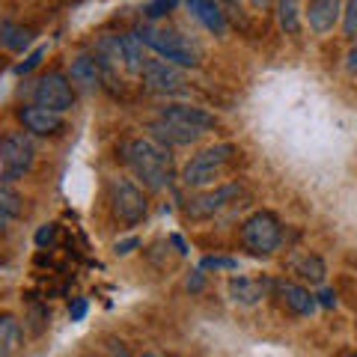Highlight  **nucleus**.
<instances>
[{
	"label": "nucleus",
	"mask_w": 357,
	"mask_h": 357,
	"mask_svg": "<svg viewBox=\"0 0 357 357\" xmlns=\"http://www.w3.org/2000/svg\"><path fill=\"white\" fill-rule=\"evenodd\" d=\"M274 292H277V298H280V304H283L289 312H295V316H312V312H316V307H319V301L310 295V289L298 286V283L277 280V283H274Z\"/></svg>",
	"instance_id": "nucleus-12"
},
{
	"label": "nucleus",
	"mask_w": 357,
	"mask_h": 357,
	"mask_svg": "<svg viewBox=\"0 0 357 357\" xmlns=\"http://www.w3.org/2000/svg\"><path fill=\"white\" fill-rule=\"evenodd\" d=\"M244 194V188L241 182H229V185H220L215 188V191H206V194H197L188 199V206H185V215L191 218V220H208V218H215L220 215L223 208H229L236 199Z\"/></svg>",
	"instance_id": "nucleus-8"
},
{
	"label": "nucleus",
	"mask_w": 357,
	"mask_h": 357,
	"mask_svg": "<svg viewBox=\"0 0 357 357\" xmlns=\"http://www.w3.org/2000/svg\"><path fill=\"white\" fill-rule=\"evenodd\" d=\"M119 45H122V69L131 72V75H140L143 63H146L140 33H126V36H119Z\"/></svg>",
	"instance_id": "nucleus-18"
},
{
	"label": "nucleus",
	"mask_w": 357,
	"mask_h": 357,
	"mask_svg": "<svg viewBox=\"0 0 357 357\" xmlns=\"http://www.w3.org/2000/svg\"><path fill=\"white\" fill-rule=\"evenodd\" d=\"M143 86L158 96H182L185 93V75L167 60H146L140 69Z\"/></svg>",
	"instance_id": "nucleus-9"
},
{
	"label": "nucleus",
	"mask_w": 357,
	"mask_h": 357,
	"mask_svg": "<svg viewBox=\"0 0 357 357\" xmlns=\"http://www.w3.org/2000/svg\"><path fill=\"white\" fill-rule=\"evenodd\" d=\"M236 155H238V149L232 146V143H218V146H208L199 155H194V158L185 164V170H182L185 188H208V185H215L218 178L227 176L229 164L236 161Z\"/></svg>",
	"instance_id": "nucleus-2"
},
{
	"label": "nucleus",
	"mask_w": 357,
	"mask_h": 357,
	"mask_svg": "<svg viewBox=\"0 0 357 357\" xmlns=\"http://www.w3.org/2000/svg\"><path fill=\"white\" fill-rule=\"evenodd\" d=\"M143 357H164V354H158V351H146V354H143Z\"/></svg>",
	"instance_id": "nucleus-35"
},
{
	"label": "nucleus",
	"mask_w": 357,
	"mask_h": 357,
	"mask_svg": "<svg viewBox=\"0 0 357 357\" xmlns=\"http://www.w3.org/2000/svg\"><path fill=\"white\" fill-rule=\"evenodd\" d=\"M69 81L72 86L84 89V93H93L102 81V69H98L96 57H89V54H81V57L72 60V69H69Z\"/></svg>",
	"instance_id": "nucleus-16"
},
{
	"label": "nucleus",
	"mask_w": 357,
	"mask_h": 357,
	"mask_svg": "<svg viewBox=\"0 0 357 357\" xmlns=\"http://www.w3.org/2000/svg\"><path fill=\"white\" fill-rule=\"evenodd\" d=\"M21 211H24V199L9 182H0V232L13 223Z\"/></svg>",
	"instance_id": "nucleus-19"
},
{
	"label": "nucleus",
	"mask_w": 357,
	"mask_h": 357,
	"mask_svg": "<svg viewBox=\"0 0 357 357\" xmlns=\"http://www.w3.org/2000/svg\"><path fill=\"white\" fill-rule=\"evenodd\" d=\"M107 194H110V211L122 220V223H128V227H134V223H140L143 218H146V194H143V188L140 185H134L131 178H110V185H107Z\"/></svg>",
	"instance_id": "nucleus-6"
},
{
	"label": "nucleus",
	"mask_w": 357,
	"mask_h": 357,
	"mask_svg": "<svg viewBox=\"0 0 357 357\" xmlns=\"http://www.w3.org/2000/svg\"><path fill=\"white\" fill-rule=\"evenodd\" d=\"M33 102L48 107V110H57V114H66L69 107H75V86L66 75L48 72L33 86Z\"/></svg>",
	"instance_id": "nucleus-7"
},
{
	"label": "nucleus",
	"mask_w": 357,
	"mask_h": 357,
	"mask_svg": "<svg viewBox=\"0 0 357 357\" xmlns=\"http://www.w3.org/2000/svg\"><path fill=\"white\" fill-rule=\"evenodd\" d=\"M57 241V223H45V227L36 232V244L39 248H51Z\"/></svg>",
	"instance_id": "nucleus-26"
},
{
	"label": "nucleus",
	"mask_w": 357,
	"mask_h": 357,
	"mask_svg": "<svg viewBox=\"0 0 357 357\" xmlns=\"http://www.w3.org/2000/svg\"><path fill=\"white\" fill-rule=\"evenodd\" d=\"M33 164H36V146H33L30 134L6 131L0 137V176L13 182V178L30 173Z\"/></svg>",
	"instance_id": "nucleus-5"
},
{
	"label": "nucleus",
	"mask_w": 357,
	"mask_h": 357,
	"mask_svg": "<svg viewBox=\"0 0 357 357\" xmlns=\"http://www.w3.org/2000/svg\"><path fill=\"white\" fill-rule=\"evenodd\" d=\"M188 289H194V292H199V289H203V274H197L194 280H188Z\"/></svg>",
	"instance_id": "nucleus-32"
},
{
	"label": "nucleus",
	"mask_w": 357,
	"mask_h": 357,
	"mask_svg": "<svg viewBox=\"0 0 357 357\" xmlns=\"http://www.w3.org/2000/svg\"><path fill=\"white\" fill-rule=\"evenodd\" d=\"M122 161L149 191H161L173 182V155L155 137H134L122 146Z\"/></svg>",
	"instance_id": "nucleus-1"
},
{
	"label": "nucleus",
	"mask_w": 357,
	"mask_h": 357,
	"mask_svg": "<svg viewBox=\"0 0 357 357\" xmlns=\"http://www.w3.org/2000/svg\"><path fill=\"white\" fill-rule=\"evenodd\" d=\"M283 241V227L271 211H253L241 223V244L253 256H271Z\"/></svg>",
	"instance_id": "nucleus-4"
},
{
	"label": "nucleus",
	"mask_w": 357,
	"mask_h": 357,
	"mask_svg": "<svg viewBox=\"0 0 357 357\" xmlns=\"http://www.w3.org/2000/svg\"><path fill=\"white\" fill-rule=\"evenodd\" d=\"M268 3H271V0H250V6H253V9H265Z\"/></svg>",
	"instance_id": "nucleus-34"
},
{
	"label": "nucleus",
	"mask_w": 357,
	"mask_h": 357,
	"mask_svg": "<svg viewBox=\"0 0 357 357\" xmlns=\"http://www.w3.org/2000/svg\"><path fill=\"white\" fill-rule=\"evenodd\" d=\"M178 0H149L146 3V15L149 18H164L167 13H173Z\"/></svg>",
	"instance_id": "nucleus-24"
},
{
	"label": "nucleus",
	"mask_w": 357,
	"mask_h": 357,
	"mask_svg": "<svg viewBox=\"0 0 357 357\" xmlns=\"http://www.w3.org/2000/svg\"><path fill=\"white\" fill-rule=\"evenodd\" d=\"M18 119H21V126H24L30 134H36V137H48V134L63 131V114H57V110H48L42 105L21 107Z\"/></svg>",
	"instance_id": "nucleus-11"
},
{
	"label": "nucleus",
	"mask_w": 357,
	"mask_h": 357,
	"mask_svg": "<svg viewBox=\"0 0 357 357\" xmlns=\"http://www.w3.org/2000/svg\"><path fill=\"white\" fill-rule=\"evenodd\" d=\"M140 39L143 45H149V48L158 54L161 60L173 63V66H199V57H203V51H199V45L185 36V33L178 30H167V27H143L140 30Z\"/></svg>",
	"instance_id": "nucleus-3"
},
{
	"label": "nucleus",
	"mask_w": 357,
	"mask_h": 357,
	"mask_svg": "<svg viewBox=\"0 0 357 357\" xmlns=\"http://www.w3.org/2000/svg\"><path fill=\"white\" fill-rule=\"evenodd\" d=\"M107 357H131V354H128V349H126L122 342L107 340Z\"/></svg>",
	"instance_id": "nucleus-29"
},
{
	"label": "nucleus",
	"mask_w": 357,
	"mask_h": 357,
	"mask_svg": "<svg viewBox=\"0 0 357 357\" xmlns=\"http://www.w3.org/2000/svg\"><path fill=\"white\" fill-rule=\"evenodd\" d=\"M158 116L167 119V122H176V126H182L188 131H197L199 137H203L206 131L218 128V119L211 116L208 110L194 107V105H167V107H161Z\"/></svg>",
	"instance_id": "nucleus-10"
},
{
	"label": "nucleus",
	"mask_w": 357,
	"mask_h": 357,
	"mask_svg": "<svg viewBox=\"0 0 357 357\" xmlns=\"http://www.w3.org/2000/svg\"><path fill=\"white\" fill-rule=\"evenodd\" d=\"M203 268H236V262H232V259H218V256H208V259L203 262Z\"/></svg>",
	"instance_id": "nucleus-30"
},
{
	"label": "nucleus",
	"mask_w": 357,
	"mask_h": 357,
	"mask_svg": "<svg viewBox=\"0 0 357 357\" xmlns=\"http://www.w3.org/2000/svg\"><path fill=\"white\" fill-rule=\"evenodd\" d=\"M69 312H72V321H81V319L86 316V301H84V298H75L72 307H69Z\"/></svg>",
	"instance_id": "nucleus-28"
},
{
	"label": "nucleus",
	"mask_w": 357,
	"mask_h": 357,
	"mask_svg": "<svg viewBox=\"0 0 357 357\" xmlns=\"http://www.w3.org/2000/svg\"><path fill=\"white\" fill-rule=\"evenodd\" d=\"M342 15V0H310L307 6V21H310V30L325 36V33L333 30V24L340 21Z\"/></svg>",
	"instance_id": "nucleus-14"
},
{
	"label": "nucleus",
	"mask_w": 357,
	"mask_h": 357,
	"mask_svg": "<svg viewBox=\"0 0 357 357\" xmlns=\"http://www.w3.org/2000/svg\"><path fill=\"white\" fill-rule=\"evenodd\" d=\"M316 301H319L321 307H337V295H333L331 289H321V292H319V298H316Z\"/></svg>",
	"instance_id": "nucleus-31"
},
{
	"label": "nucleus",
	"mask_w": 357,
	"mask_h": 357,
	"mask_svg": "<svg viewBox=\"0 0 357 357\" xmlns=\"http://www.w3.org/2000/svg\"><path fill=\"white\" fill-rule=\"evenodd\" d=\"M21 342H24L21 321L13 312H0V357H15Z\"/></svg>",
	"instance_id": "nucleus-17"
},
{
	"label": "nucleus",
	"mask_w": 357,
	"mask_h": 357,
	"mask_svg": "<svg viewBox=\"0 0 357 357\" xmlns=\"http://www.w3.org/2000/svg\"><path fill=\"white\" fill-rule=\"evenodd\" d=\"M45 54H48V48H45V45H39V48L33 51V54H30V57H27L24 63H18V69H15V72H18V75H30V72H33V69H36V66L42 63V57H45Z\"/></svg>",
	"instance_id": "nucleus-25"
},
{
	"label": "nucleus",
	"mask_w": 357,
	"mask_h": 357,
	"mask_svg": "<svg viewBox=\"0 0 357 357\" xmlns=\"http://www.w3.org/2000/svg\"><path fill=\"white\" fill-rule=\"evenodd\" d=\"M342 30L349 39H357V0H345L342 6Z\"/></svg>",
	"instance_id": "nucleus-23"
},
{
	"label": "nucleus",
	"mask_w": 357,
	"mask_h": 357,
	"mask_svg": "<svg viewBox=\"0 0 357 357\" xmlns=\"http://www.w3.org/2000/svg\"><path fill=\"white\" fill-rule=\"evenodd\" d=\"M345 69H349V72H357V48L349 54V63H345Z\"/></svg>",
	"instance_id": "nucleus-33"
},
{
	"label": "nucleus",
	"mask_w": 357,
	"mask_h": 357,
	"mask_svg": "<svg viewBox=\"0 0 357 357\" xmlns=\"http://www.w3.org/2000/svg\"><path fill=\"white\" fill-rule=\"evenodd\" d=\"M295 271H298L301 277H304L307 283H312V286L325 283V277H328V268H325V262H321L316 253H307V256H301V259L295 262Z\"/></svg>",
	"instance_id": "nucleus-21"
},
{
	"label": "nucleus",
	"mask_w": 357,
	"mask_h": 357,
	"mask_svg": "<svg viewBox=\"0 0 357 357\" xmlns=\"http://www.w3.org/2000/svg\"><path fill=\"white\" fill-rule=\"evenodd\" d=\"M227 6H238V0H227Z\"/></svg>",
	"instance_id": "nucleus-36"
},
{
	"label": "nucleus",
	"mask_w": 357,
	"mask_h": 357,
	"mask_svg": "<svg viewBox=\"0 0 357 357\" xmlns=\"http://www.w3.org/2000/svg\"><path fill=\"white\" fill-rule=\"evenodd\" d=\"M134 248H140V238H137V236H131V238H122V241H116V244H114V253H116V256H128Z\"/></svg>",
	"instance_id": "nucleus-27"
},
{
	"label": "nucleus",
	"mask_w": 357,
	"mask_h": 357,
	"mask_svg": "<svg viewBox=\"0 0 357 357\" xmlns=\"http://www.w3.org/2000/svg\"><path fill=\"white\" fill-rule=\"evenodd\" d=\"M277 21L289 36H295L301 30V0H277Z\"/></svg>",
	"instance_id": "nucleus-22"
},
{
	"label": "nucleus",
	"mask_w": 357,
	"mask_h": 357,
	"mask_svg": "<svg viewBox=\"0 0 357 357\" xmlns=\"http://www.w3.org/2000/svg\"><path fill=\"white\" fill-rule=\"evenodd\" d=\"M185 3H188V13H191L208 33H215V36H223V33H227V18H223L220 6L215 0H185Z\"/></svg>",
	"instance_id": "nucleus-15"
},
{
	"label": "nucleus",
	"mask_w": 357,
	"mask_h": 357,
	"mask_svg": "<svg viewBox=\"0 0 357 357\" xmlns=\"http://www.w3.org/2000/svg\"><path fill=\"white\" fill-rule=\"evenodd\" d=\"M30 42H33V30L30 27L13 24V21H0V48L18 54V51L30 48Z\"/></svg>",
	"instance_id": "nucleus-20"
},
{
	"label": "nucleus",
	"mask_w": 357,
	"mask_h": 357,
	"mask_svg": "<svg viewBox=\"0 0 357 357\" xmlns=\"http://www.w3.org/2000/svg\"><path fill=\"white\" fill-rule=\"evenodd\" d=\"M274 283L268 277H232L229 280V298L241 307H253L271 292Z\"/></svg>",
	"instance_id": "nucleus-13"
}]
</instances>
